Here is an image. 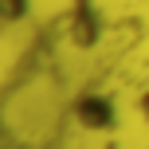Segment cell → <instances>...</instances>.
<instances>
[{
    "instance_id": "1",
    "label": "cell",
    "mask_w": 149,
    "mask_h": 149,
    "mask_svg": "<svg viewBox=\"0 0 149 149\" xmlns=\"http://www.w3.org/2000/svg\"><path fill=\"white\" fill-rule=\"evenodd\" d=\"M74 122H79L82 130H90V134H102V130H110L114 122H118V110H114V102L106 94L90 90V94H82L79 102H74Z\"/></svg>"
},
{
    "instance_id": "2",
    "label": "cell",
    "mask_w": 149,
    "mask_h": 149,
    "mask_svg": "<svg viewBox=\"0 0 149 149\" xmlns=\"http://www.w3.org/2000/svg\"><path fill=\"white\" fill-rule=\"evenodd\" d=\"M31 0H0V20L4 24H20L24 16H28Z\"/></svg>"
},
{
    "instance_id": "3",
    "label": "cell",
    "mask_w": 149,
    "mask_h": 149,
    "mask_svg": "<svg viewBox=\"0 0 149 149\" xmlns=\"http://www.w3.org/2000/svg\"><path fill=\"white\" fill-rule=\"evenodd\" d=\"M141 114H149V90L141 94Z\"/></svg>"
}]
</instances>
